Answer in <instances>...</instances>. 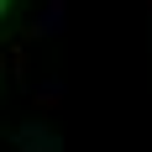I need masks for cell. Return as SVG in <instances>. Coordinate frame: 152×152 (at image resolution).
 Wrapping results in <instances>:
<instances>
[{
  "instance_id": "cell-1",
  "label": "cell",
  "mask_w": 152,
  "mask_h": 152,
  "mask_svg": "<svg viewBox=\"0 0 152 152\" xmlns=\"http://www.w3.org/2000/svg\"><path fill=\"white\" fill-rule=\"evenodd\" d=\"M63 11H68V0H47V11L37 16L21 37H26V42H37V37H58V31H63Z\"/></svg>"
},
{
  "instance_id": "cell-2",
  "label": "cell",
  "mask_w": 152,
  "mask_h": 152,
  "mask_svg": "<svg viewBox=\"0 0 152 152\" xmlns=\"http://www.w3.org/2000/svg\"><path fill=\"white\" fill-rule=\"evenodd\" d=\"M16 147H21V152H63V142L53 137L42 121H31V126H21V131H16Z\"/></svg>"
},
{
  "instance_id": "cell-3",
  "label": "cell",
  "mask_w": 152,
  "mask_h": 152,
  "mask_svg": "<svg viewBox=\"0 0 152 152\" xmlns=\"http://www.w3.org/2000/svg\"><path fill=\"white\" fill-rule=\"evenodd\" d=\"M31 100H37V110H58V105H63V84H42Z\"/></svg>"
},
{
  "instance_id": "cell-4",
  "label": "cell",
  "mask_w": 152,
  "mask_h": 152,
  "mask_svg": "<svg viewBox=\"0 0 152 152\" xmlns=\"http://www.w3.org/2000/svg\"><path fill=\"white\" fill-rule=\"evenodd\" d=\"M5 11H11V5H5V0H0V21H5Z\"/></svg>"
}]
</instances>
